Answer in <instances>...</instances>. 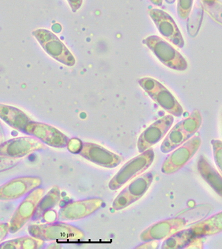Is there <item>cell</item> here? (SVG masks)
Segmentation results:
<instances>
[{
	"instance_id": "1",
	"label": "cell",
	"mask_w": 222,
	"mask_h": 249,
	"mask_svg": "<svg viewBox=\"0 0 222 249\" xmlns=\"http://www.w3.org/2000/svg\"><path fill=\"white\" fill-rule=\"evenodd\" d=\"M154 157L155 154L154 150L150 148L131 159L122 167L119 172L111 179L109 183V189L112 191L119 190L128 181L141 175L150 168L153 163Z\"/></svg>"
},
{
	"instance_id": "2",
	"label": "cell",
	"mask_w": 222,
	"mask_h": 249,
	"mask_svg": "<svg viewBox=\"0 0 222 249\" xmlns=\"http://www.w3.org/2000/svg\"><path fill=\"white\" fill-rule=\"evenodd\" d=\"M138 84L151 99L171 115L180 117L183 114V107L166 87L150 77L138 80Z\"/></svg>"
},
{
	"instance_id": "3",
	"label": "cell",
	"mask_w": 222,
	"mask_h": 249,
	"mask_svg": "<svg viewBox=\"0 0 222 249\" xmlns=\"http://www.w3.org/2000/svg\"><path fill=\"white\" fill-rule=\"evenodd\" d=\"M143 43L152 51L163 64L173 70L184 71L188 65L183 54L158 36H152L146 38Z\"/></svg>"
},
{
	"instance_id": "4",
	"label": "cell",
	"mask_w": 222,
	"mask_h": 249,
	"mask_svg": "<svg viewBox=\"0 0 222 249\" xmlns=\"http://www.w3.org/2000/svg\"><path fill=\"white\" fill-rule=\"evenodd\" d=\"M34 237L46 241H80L85 233L77 227L63 223L34 225L30 228Z\"/></svg>"
},
{
	"instance_id": "5",
	"label": "cell",
	"mask_w": 222,
	"mask_h": 249,
	"mask_svg": "<svg viewBox=\"0 0 222 249\" xmlns=\"http://www.w3.org/2000/svg\"><path fill=\"white\" fill-rule=\"evenodd\" d=\"M201 145V138L193 136L167 156L162 165V172L166 175L177 172L194 157Z\"/></svg>"
},
{
	"instance_id": "6",
	"label": "cell",
	"mask_w": 222,
	"mask_h": 249,
	"mask_svg": "<svg viewBox=\"0 0 222 249\" xmlns=\"http://www.w3.org/2000/svg\"><path fill=\"white\" fill-rule=\"evenodd\" d=\"M154 176L147 172L134 179L118 195L112 203L115 211L123 210L143 197L153 181Z\"/></svg>"
},
{
	"instance_id": "7",
	"label": "cell",
	"mask_w": 222,
	"mask_h": 249,
	"mask_svg": "<svg viewBox=\"0 0 222 249\" xmlns=\"http://www.w3.org/2000/svg\"><path fill=\"white\" fill-rule=\"evenodd\" d=\"M35 35L47 53L55 59L67 66L73 67L75 65L74 54L56 35L46 30L36 31Z\"/></svg>"
},
{
	"instance_id": "8",
	"label": "cell",
	"mask_w": 222,
	"mask_h": 249,
	"mask_svg": "<svg viewBox=\"0 0 222 249\" xmlns=\"http://www.w3.org/2000/svg\"><path fill=\"white\" fill-rule=\"evenodd\" d=\"M148 14L164 37L179 48L185 46V40L177 25L170 15L159 9H150Z\"/></svg>"
},
{
	"instance_id": "9",
	"label": "cell",
	"mask_w": 222,
	"mask_h": 249,
	"mask_svg": "<svg viewBox=\"0 0 222 249\" xmlns=\"http://www.w3.org/2000/svg\"><path fill=\"white\" fill-rule=\"evenodd\" d=\"M174 120L172 115L165 116L146 129L138 140V152L143 153L161 141L166 134L168 133L174 123Z\"/></svg>"
},
{
	"instance_id": "10",
	"label": "cell",
	"mask_w": 222,
	"mask_h": 249,
	"mask_svg": "<svg viewBox=\"0 0 222 249\" xmlns=\"http://www.w3.org/2000/svg\"><path fill=\"white\" fill-rule=\"evenodd\" d=\"M78 154L87 160L104 168H115L122 161L121 156L94 143L82 142Z\"/></svg>"
},
{
	"instance_id": "11",
	"label": "cell",
	"mask_w": 222,
	"mask_h": 249,
	"mask_svg": "<svg viewBox=\"0 0 222 249\" xmlns=\"http://www.w3.org/2000/svg\"><path fill=\"white\" fill-rule=\"evenodd\" d=\"M186 221L183 218H171L151 225L141 234L143 241H161L184 230Z\"/></svg>"
},
{
	"instance_id": "12",
	"label": "cell",
	"mask_w": 222,
	"mask_h": 249,
	"mask_svg": "<svg viewBox=\"0 0 222 249\" xmlns=\"http://www.w3.org/2000/svg\"><path fill=\"white\" fill-rule=\"evenodd\" d=\"M103 205V201L99 198L73 201L62 207L59 211V217L64 221L83 219L99 210Z\"/></svg>"
},
{
	"instance_id": "13",
	"label": "cell",
	"mask_w": 222,
	"mask_h": 249,
	"mask_svg": "<svg viewBox=\"0 0 222 249\" xmlns=\"http://www.w3.org/2000/svg\"><path fill=\"white\" fill-rule=\"evenodd\" d=\"M45 194L43 189H37L34 190L20 205L19 209L16 212L13 217L11 230L17 231L20 227L23 226L34 213H36L38 205Z\"/></svg>"
},
{
	"instance_id": "14",
	"label": "cell",
	"mask_w": 222,
	"mask_h": 249,
	"mask_svg": "<svg viewBox=\"0 0 222 249\" xmlns=\"http://www.w3.org/2000/svg\"><path fill=\"white\" fill-rule=\"evenodd\" d=\"M29 132L39 138L43 142L55 148L66 147L69 138L54 127L44 124L34 123L31 124Z\"/></svg>"
},
{
	"instance_id": "15",
	"label": "cell",
	"mask_w": 222,
	"mask_h": 249,
	"mask_svg": "<svg viewBox=\"0 0 222 249\" xmlns=\"http://www.w3.org/2000/svg\"><path fill=\"white\" fill-rule=\"evenodd\" d=\"M197 170L200 176L220 197L222 198V176L204 156H200L197 162Z\"/></svg>"
},
{
	"instance_id": "16",
	"label": "cell",
	"mask_w": 222,
	"mask_h": 249,
	"mask_svg": "<svg viewBox=\"0 0 222 249\" xmlns=\"http://www.w3.org/2000/svg\"><path fill=\"white\" fill-rule=\"evenodd\" d=\"M194 237L214 235L222 232V212L207 218L190 227Z\"/></svg>"
},
{
	"instance_id": "17",
	"label": "cell",
	"mask_w": 222,
	"mask_h": 249,
	"mask_svg": "<svg viewBox=\"0 0 222 249\" xmlns=\"http://www.w3.org/2000/svg\"><path fill=\"white\" fill-rule=\"evenodd\" d=\"M188 140V137L185 135L178 123L171 129L170 132L166 136L165 140L161 144V152L164 154L169 153L181 146Z\"/></svg>"
},
{
	"instance_id": "18",
	"label": "cell",
	"mask_w": 222,
	"mask_h": 249,
	"mask_svg": "<svg viewBox=\"0 0 222 249\" xmlns=\"http://www.w3.org/2000/svg\"><path fill=\"white\" fill-rule=\"evenodd\" d=\"M194 237L190 227L189 229H184L170 237L167 238L163 242L161 248L163 249H179L185 248L190 243L192 238Z\"/></svg>"
},
{
	"instance_id": "19",
	"label": "cell",
	"mask_w": 222,
	"mask_h": 249,
	"mask_svg": "<svg viewBox=\"0 0 222 249\" xmlns=\"http://www.w3.org/2000/svg\"><path fill=\"white\" fill-rule=\"evenodd\" d=\"M203 123V117L199 110H194L183 121L180 122V127L183 129L188 139L195 135Z\"/></svg>"
},
{
	"instance_id": "20",
	"label": "cell",
	"mask_w": 222,
	"mask_h": 249,
	"mask_svg": "<svg viewBox=\"0 0 222 249\" xmlns=\"http://www.w3.org/2000/svg\"><path fill=\"white\" fill-rule=\"evenodd\" d=\"M61 199V193L57 186H55L50 191L44 198L41 199L39 205H38L36 214L37 217L42 215L46 213L47 211L50 210L55 205H57Z\"/></svg>"
},
{
	"instance_id": "21",
	"label": "cell",
	"mask_w": 222,
	"mask_h": 249,
	"mask_svg": "<svg viewBox=\"0 0 222 249\" xmlns=\"http://www.w3.org/2000/svg\"><path fill=\"white\" fill-rule=\"evenodd\" d=\"M204 11L214 21L222 25V2L219 0H201Z\"/></svg>"
},
{
	"instance_id": "22",
	"label": "cell",
	"mask_w": 222,
	"mask_h": 249,
	"mask_svg": "<svg viewBox=\"0 0 222 249\" xmlns=\"http://www.w3.org/2000/svg\"><path fill=\"white\" fill-rule=\"evenodd\" d=\"M204 10L203 6L200 4L199 6L196 5L195 9L192 12L190 22L188 23V32L190 36L195 37L199 32L201 23L203 22Z\"/></svg>"
},
{
	"instance_id": "23",
	"label": "cell",
	"mask_w": 222,
	"mask_h": 249,
	"mask_svg": "<svg viewBox=\"0 0 222 249\" xmlns=\"http://www.w3.org/2000/svg\"><path fill=\"white\" fill-rule=\"evenodd\" d=\"M193 4H194V0H178V17L183 20L188 19L192 12Z\"/></svg>"
},
{
	"instance_id": "24",
	"label": "cell",
	"mask_w": 222,
	"mask_h": 249,
	"mask_svg": "<svg viewBox=\"0 0 222 249\" xmlns=\"http://www.w3.org/2000/svg\"><path fill=\"white\" fill-rule=\"evenodd\" d=\"M215 163L222 176V141L220 140H212L211 141Z\"/></svg>"
},
{
	"instance_id": "25",
	"label": "cell",
	"mask_w": 222,
	"mask_h": 249,
	"mask_svg": "<svg viewBox=\"0 0 222 249\" xmlns=\"http://www.w3.org/2000/svg\"><path fill=\"white\" fill-rule=\"evenodd\" d=\"M82 144V142L78 138H72L69 139L68 143H67V149L71 153L74 154H78Z\"/></svg>"
},
{
	"instance_id": "26",
	"label": "cell",
	"mask_w": 222,
	"mask_h": 249,
	"mask_svg": "<svg viewBox=\"0 0 222 249\" xmlns=\"http://www.w3.org/2000/svg\"><path fill=\"white\" fill-rule=\"evenodd\" d=\"M73 12H76L81 8L83 0H67Z\"/></svg>"
},
{
	"instance_id": "27",
	"label": "cell",
	"mask_w": 222,
	"mask_h": 249,
	"mask_svg": "<svg viewBox=\"0 0 222 249\" xmlns=\"http://www.w3.org/2000/svg\"><path fill=\"white\" fill-rule=\"evenodd\" d=\"M150 1L157 6H161L163 3V0H150Z\"/></svg>"
}]
</instances>
